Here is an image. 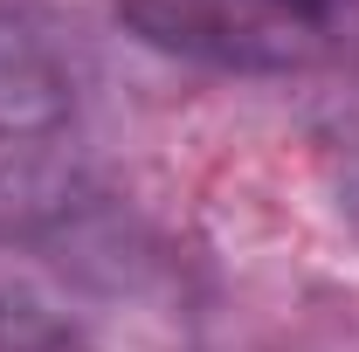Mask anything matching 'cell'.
<instances>
[{
  "label": "cell",
  "instance_id": "6da1fadb",
  "mask_svg": "<svg viewBox=\"0 0 359 352\" xmlns=\"http://www.w3.org/2000/svg\"><path fill=\"white\" fill-rule=\"evenodd\" d=\"M152 48L222 69H290L318 21L290 0H118Z\"/></svg>",
  "mask_w": 359,
  "mask_h": 352
},
{
  "label": "cell",
  "instance_id": "7a4b0ae2",
  "mask_svg": "<svg viewBox=\"0 0 359 352\" xmlns=\"http://www.w3.org/2000/svg\"><path fill=\"white\" fill-rule=\"evenodd\" d=\"M290 7H304V14H311V21H325V14H332V7H339V0H290Z\"/></svg>",
  "mask_w": 359,
  "mask_h": 352
}]
</instances>
